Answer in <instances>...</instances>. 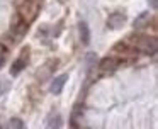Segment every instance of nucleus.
I'll return each mask as SVG.
<instances>
[{"label": "nucleus", "instance_id": "obj_9", "mask_svg": "<svg viewBox=\"0 0 158 129\" xmlns=\"http://www.w3.org/2000/svg\"><path fill=\"white\" fill-rule=\"evenodd\" d=\"M82 114H83V107H82V104H77L75 107H73V110H72V119L82 117Z\"/></svg>", "mask_w": 158, "mask_h": 129}, {"label": "nucleus", "instance_id": "obj_10", "mask_svg": "<svg viewBox=\"0 0 158 129\" xmlns=\"http://www.w3.org/2000/svg\"><path fill=\"white\" fill-rule=\"evenodd\" d=\"M10 88V83H9V80H5V78H0V97L5 94V92Z\"/></svg>", "mask_w": 158, "mask_h": 129}, {"label": "nucleus", "instance_id": "obj_12", "mask_svg": "<svg viewBox=\"0 0 158 129\" xmlns=\"http://www.w3.org/2000/svg\"><path fill=\"white\" fill-rule=\"evenodd\" d=\"M61 126V119H60V115H56V119H53V121L48 122V127H60Z\"/></svg>", "mask_w": 158, "mask_h": 129}, {"label": "nucleus", "instance_id": "obj_8", "mask_svg": "<svg viewBox=\"0 0 158 129\" xmlns=\"http://www.w3.org/2000/svg\"><path fill=\"white\" fill-rule=\"evenodd\" d=\"M148 20H150V12H143L136 20H134V27H136V29H141L143 26L148 24Z\"/></svg>", "mask_w": 158, "mask_h": 129}, {"label": "nucleus", "instance_id": "obj_4", "mask_svg": "<svg viewBox=\"0 0 158 129\" xmlns=\"http://www.w3.org/2000/svg\"><path fill=\"white\" fill-rule=\"evenodd\" d=\"M126 20H127L126 14L112 12V14H109V17H107V27L112 29V31H117V29H121V27L126 24Z\"/></svg>", "mask_w": 158, "mask_h": 129}, {"label": "nucleus", "instance_id": "obj_1", "mask_svg": "<svg viewBox=\"0 0 158 129\" xmlns=\"http://www.w3.org/2000/svg\"><path fill=\"white\" fill-rule=\"evenodd\" d=\"M138 49L141 51V53L148 54V56H151V54L156 53V48H158V41L155 36H143L138 39Z\"/></svg>", "mask_w": 158, "mask_h": 129}, {"label": "nucleus", "instance_id": "obj_5", "mask_svg": "<svg viewBox=\"0 0 158 129\" xmlns=\"http://www.w3.org/2000/svg\"><path fill=\"white\" fill-rule=\"evenodd\" d=\"M117 66H119V60H116V58H112V56L104 58L99 63V70L102 71V73H114V71L117 70Z\"/></svg>", "mask_w": 158, "mask_h": 129}, {"label": "nucleus", "instance_id": "obj_6", "mask_svg": "<svg viewBox=\"0 0 158 129\" xmlns=\"http://www.w3.org/2000/svg\"><path fill=\"white\" fill-rule=\"evenodd\" d=\"M66 80H68V75H66V73L56 77L55 80H53V83H51V88H49V90H51V94H55V95L61 94V90H63V87H65Z\"/></svg>", "mask_w": 158, "mask_h": 129}, {"label": "nucleus", "instance_id": "obj_11", "mask_svg": "<svg viewBox=\"0 0 158 129\" xmlns=\"http://www.w3.org/2000/svg\"><path fill=\"white\" fill-rule=\"evenodd\" d=\"M9 126H10V127H19V129H22V127H24V122H22L21 119H10Z\"/></svg>", "mask_w": 158, "mask_h": 129}, {"label": "nucleus", "instance_id": "obj_7", "mask_svg": "<svg viewBox=\"0 0 158 129\" xmlns=\"http://www.w3.org/2000/svg\"><path fill=\"white\" fill-rule=\"evenodd\" d=\"M78 31H80V41H82V44H89L90 43V31H89V26H87V22H80L78 24Z\"/></svg>", "mask_w": 158, "mask_h": 129}, {"label": "nucleus", "instance_id": "obj_13", "mask_svg": "<svg viewBox=\"0 0 158 129\" xmlns=\"http://www.w3.org/2000/svg\"><path fill=\"white\" fill-rule=\"evenodd\" d=\"M150 2V7L151 9H156V0H148Z\"/></svg>", "mask_w": 158, "mask_h": 129}, {"label": "nucleus", "instance_id": "obj_3", "mask_svg": "<svg viewBox=\"0 0 158 129\" xmlns=\"http://www.w3.org/2000/svg\"><path fill=\"white\" fill-rule=\"evenodd\" d=\"M27 61H29V48H24V49L21 51V54H19V58L12 63L10 73L14 75V77H15V75H19L26 66H27Z\"/></svg>", "mask_w": 158, "mask_h": 129}, {"label": "nucleus", "instance_id": "obj_2", "mask_svg": "<svg viewBox=\"0 0 158 129\" xmlns=\"http://www.w3.org/2000/svg\"><path fill=\"white\" fill-rule=\"evenodd\" d=\"M29 29V20H26L21 14L15 15V19L12 20V32L15 34V39H22L24 34L27 32Z\"/></svg>", "mask_w": 158, "mask_h": 129}]
</instances>
